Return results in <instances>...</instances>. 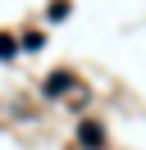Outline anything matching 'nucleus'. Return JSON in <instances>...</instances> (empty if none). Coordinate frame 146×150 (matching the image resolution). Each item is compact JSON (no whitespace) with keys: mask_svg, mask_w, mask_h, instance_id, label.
Returning a JSON list of instances; mask_svg holds the SVG:
<instances>
[{"mask_svg":"<svg viewBox=\"0 0 146 150\" xmlns=\"http://www.w3.org/2000/svg\"><path fill=\"white\" fill-rule=\"evenodd\" d=\"M82 141H87V146H100V127H91V123H87V127H82Z\"/></svg>","mask_w":146,"mask_h":150,"instance_id":"obj_1","label":"nucleus"}]
</instances>
